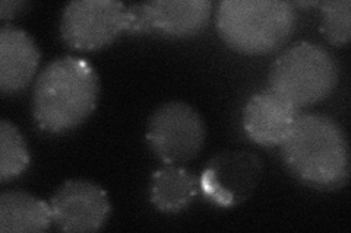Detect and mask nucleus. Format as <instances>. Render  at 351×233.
Wrapping results in <instances>:
<instances>
[{"instance_id":"39448f33","label":"nucleus","mask_w":351,"mask_h":233,"mask_svg":"<svg viewBox=\"0 0 351 233\" xmlns=\"http://www.w3.org/2000/svg\"><path fill=\"white\" fill-rule=\"evenodd\" d=\"M205 140L204 120L188 102H164L148 120L147 143L151 152L166 165L193 161L204 149Z\"/></svg>"},{"instance_id":"2eb2a0df","label":"nucleus","mask_w":351,"mask_h":233,"mask_svg":"<svg viewBox=\"0 0 351 233\" xmlns=\"http://www.w3.org/2000/svg\"><path fill=\"white\" fill-rule=\"evenodd\" d=\"M322 22L321 32L325 40L337 47H343L351 38V2H319Z\"/></svg>"},{"instance_id":"9b49d317","label":"nucleus","mask_w":351,"mask_h":233,"mask_svg":"<svg viewBox=\"0 0 351 233\" xmlns=\"http://www.w3.org/2000/svg\"><path fill=\"white\" fill-rule=\"evenodd\" d=\"M41 60L40 49L27 31L2 25L0 28V92L15 96L36 77Z\"/></svg>"},{"instance_id":"7ed1b4c3","label":"nucleus","mask_w":351,"mask_h":233,"mask_svg":"<svg viewBox=\"0 0 351 233\" xmlns=\"http://www.w3.org/2000/svg\"><path fill=\"white\" fill-rule=\"evenodd\" d=\"M298 14L285 0H223L218 3L215 25L232 50L246 55L277 51L290 40Z\"/></svg>"},{"instance_id":"f03ea898","label":"nucleus","mask_w":351,"mask_h":233,"mask_svg":"<svg viewBox=\"0 0 351 233\" xmlns=\"http://www.w3.org/2000/svg\"><path fill=\"white\" fill-rule=\"evenodd\" d=\"M100 99V79L94 66L63 55L44 66L31 95V113L38 128L66 135L88 120Z\"/></svg>"},{"instance_id":"9d476101","label":"nucleus","mask_w":351,"mask_h":233,"mask_svg":"<svg viewBox=\"0 0 351 233\" xmlns=\"http://www.w3.org/2000/svg\"><path fill=\"white\" fill-rule=\"evenodd\" d=\"M300 109L284 98L265 90L249 98L243 108L241 123L246 136L259 146H281L291 133Z\"/></svg>"},{"instance_id":"ddd939ff","label":"nucleus","mask_w":351,"mask_h":233,"mask_svg":"<svg viewBox=\"0 0 351 233\" xmlns=\"http://www.w3.org/2000/svg\"><path fill=\"white\" fill-rule=\"evenodd\" d=\"M53 225L50 203L25 191L9 190L0 194V232H46Z\"/></svg>"},{"instance_id":"6e6552de","label":"nucleus","mask_w":351,"mask_h":233,"mask_svg":"<svg viewBox=\"0 0 351 233\" xmlns=\"http://www.w3.org/2000/svg\"><path fill=\"white\" fill-rule=\"evenodd\" d=\"M263 163L258 154L227 150L215 154L199 176V191L208 202L232 208L249 200L261 182Z\"/></svg>"},{"instance_id":"423d86ee","label":"nucleus","mask_w":351,"mask_h":233,"mask_svg":"<svg viewBox=\"0 0 351 233\" xmlns=\"http://www.w3.org/2000/svg\"><path fill=\"white\" fill-rule=\"evenodd\" d=\"M210 0H148L128 5L126 32L166 40L199 36L210 24Z\"/></svg>"},{"instance_id":"4468645a","label":"nucleus","mask_w":351,"mask_h":233,"mask_svg":"<svg viewBox=\"0 0 351 233\" xmlns=\"http://www.w3.org/2000/svg\"><path fill=\"white\" fill-rule=\"evenodd\" d=\"M31 163L25 137L9 120L0 123V181L6 184L24 174Z\"/></svg>"},{"instance_id":"f8f14e48","label":"nucleus","mask_w":351,"mask_h":233,"mask_svg":"<svg viewBox=\"0 0 351 233\" xmlns=\"http://www.w3.org/2000/svg\"><path fill=\"white\" fill-rule=\"evenodd\" d=\"M197 194L199 178L179 165H164L151 176L149 202L161 213H182Z\"/></svg>"},{"instance_id":"f257e3e1","label":"nucleus","mask_w":351,"mask_h":233,"mask_svg":"<svg viewBox=\"0 0 351 233\" xmlns=\"http://www.w3.org/2000/svg\"><path fill=\"white\" fill-rule=\"evenodd\" d=\"M285 168L307 188L337 191L350 180V144L343 126L321 113L300 114L281 143Z\"/></svg>"},{"instance_id":"0eeeda50","label":"nucleus","mask_w":351,"mask_h":233,"mask_svg":"<svg viewBox=\"0 0 351 233\" xmlns=\"http://www.w3.org/2000/svg\"><path fill=\"white\" fill-rule=\"evenodd\" d=\"M128 5L116 0H75L64 6L60 37L78 51H98L126 32Z\"/></svg>"},{"instance_id":"1a4fd4ad","label":"nucleus","mask_w":351,"mask_h":233,"mask_svg":"<svg viewBox=\"0 0 351 233\" xmlns=\"http://www.w3.org/2000/svg\"><path fill=\"white\" fill-rule=\"evenodd\" d=\"M53 225L62 232H97L112 215L104 188L86 180L63 182L50 198Z\"/></svg>"},{"instance_id":"dca6fc26","label":"nucleus","mask_w":351,"mask_h":233,"mask_svg":"<svg viewBox=\"0 0 351 233\" xmlns=\"http://www.w3.org/2000/svg\"><path fill=\"white\" fill-rule=\"evenodd\" d=\"M31 8L29 2H22V0H3L0 2V18L2 20L14 19L22 14H25Z\"/></svg>"},{"instance_id":"20e7f679","label":"nucleus","mask_w":351,"mask_h":233,"mask_svg":"<svg viewBox=\"0 0 351 233\" xmlns=\"http://www.w3.org/2000/svg\"><path fill=\"white\" fill-rule=\"evenodd\" d=\"M339 79L334 55L319 44L298 41L272 63L268 90L299 109L325 101Z\"/></svg>"}]
</instances>
